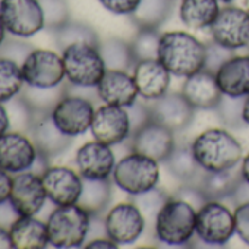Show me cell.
Listing matches in <instances>:
<instances>
[{
	"mask_svg": "<svg viewBox=\"0 0 249 249\" xmlns=\"http://www.w3.org/2000/svg\"><path fill=\"white\" fill-rule=\"evenodd\" d=\"M0 18L6 33L19 38L44 30V14L38 0H0Z\"/></svg>",
	"mask_w": 249,
	"mask_h": 249,
	"instance_id": "7",
	"label": "cell"
},
{
	"mask_svg": "<svg viewBox=\"0 0 249 249\" xmlns=\"http://www.w3.org/2000/svg\"><path fill=\"white\" fill-rule=\"evenodd\" d=\"M160 34L157 30H140L134 40L129 43L135 63L159 57Z\"/></svg>",
	"mask_w": 249,
	"mask_h": 249,
	"instance_id": "34",
	"label": "cell"
},
{
	"mask_svg": "<svg viewBox=\"0 0 249 249\" xmlns=\"http://www.w3.org/2000/svg\"><path fill=\"white\" fill-rule=\"evenodd\" d=\"M44 14V30L56 31L71 21L69 5L66 0H38Z\"/></svg>",
	"mask_w": 249,
	"mask_h": 249,
	"instance_id": "35",
	"label": "cell"
},
{
	"mask_svg": "<svg viewBox=\"0 0 249 249\" xmlns=\"http://www.w3.org/2000/svg\"><path fill=\"white\" fill-rule=\"evenodd\" d=\"M167 199H169L167 194L159 188H154V189L147 191L144 194L131 196V201L141 210L142 215L145 217V221L147 220L156 221L159 211L161 210V207L166 204Z\"/></svg>",
	"mask_w": 249,
	"mask_h": 249,
	"instance_id": "36",
	"label": "cell"
},
{
	"mask_svg": "<svg viewBox=\"0 0 249 249\" xmlns=\"http://www.w3.org/2000/svg\"><path fill=\"white\" fill-rule=\"evenodd\" d=\"M218 3V0H182L180 19L191 30L210 28L220 12Z\"/></svg>",
	"mask_w": 249,
	"mask_h": 249,
	"instance_id": "27",
	"label": "cell"
},
{
	"mask_svg": "<svg viewBox=\"0 0 249 249\" xmlns=\"http://www.w3.org/2000/svg\"><path fill=\"white\" fill-rule=\"evenodd\" d=\"M231 198H233L236 205L243 204V202H249V183L246 180H243V178H242L240 183L237 185L236 191L233 192Z\"/></svg>",
	"mask_w": 249,
	"mask_h": 249,
	"instance_id": "45",
	"label": "cell"
},
{
	"mask_svg": "<svg viewBox=\"0 0 249 249\" xmlns=\"http://www.w3.org/2000/svg\"><path fill=\"white\" fill-rule=\"evenodd\" d=\"M218 2H221V3H231V2H234V0H218Z\"/></svg>",
	"mask_w": 249,
	"mask_h": 249,
	"instance_id": "53",
	"label": "cell"
},
{
	"mask_svg": "<svg viewBox=\"0 0 249 249\" xmlns=\"http://www.w3.org/2000/svg\"><path fill=\"white\" fill-rule=\"evenodd\" d=\"M233 50L223 47L221 44L215 43L214 40L210 44H205V65L204 69L215 73L218 71V68L227 62L230 57H233Z\"/></svg>",
	"mask_w": 249,
	"mask_h": 249,
	"instance_id": "38",
	"label": "cell"
},
{
	"mask_svg": "<svg viewBox=\"0 0 249 249\" xmlns=\"http://www.w3.org/2000/svg\"><path fill=\"white\" fill-rule=\"evenodd\" d=\"M15 249H44L50 245L47 224L36 215H21L9 227Z\"/></svg>",
	"mask_w": 249,
	"mask_h": 249,
	"instance_id": "25",
	"label": "cell"
},
{
	"mask_svg": "<svg viewBox=\"0 0 249 249\" xmlns=\"http://www.w3.org/2000/svg\"><path fill=\"white\" fill-rule=\"evenodd\" d=\"M182 94L194 108L211 110L215 108L223 98V92L217 84L215 73L202 69L186 78Z\"/></svg>",
	"mask_w": 249,
	"mask_h": 249,
	"instance_id": "22",
	"label": "cell"
},
{
	"mask_svg": "<svg viewBox=\"0 0 249 249\" xmlns=\"http://www.w3.org/2000/svg\"><path fill=\"white\" fill-rule=\"evenodd\" d=\"M11 117H9V111L8 108L0 103V137L3 134H6L11 129Z\"/></svg>",
	"mask_w": 249,
	"mask_h": 249,
	"instance_id": "47",
	"label": "cell"
},
{
	"mask_svg": "<svg viewBox=\"0 0 249 249\" xmlns=\"http://www.w3.org/2000/svg\"><path fill=\"white\" fill-rule=\"evenodd\" d=\"M54 38L60 50H65L68 46L75 43H89L94 46L100 44L98 36L94 31V28H91L84 22H75V21H69L63 27L56 30Z\"/></svg>",
	"mask_w": 249,
	"mask_h": 249,
	"instance_id": "33",
	"label": "cell"
},
{
	"mask_svg": "<svg viewBox=\"0 0 249 249\" xmlns=\"http://www.w3.org/2000/svg\"><path fill=\"white\" fill-rule=\"evenodd\" d=\"M240 173L243 180H246L249 183V153L243 157L242 160V166H240Z\"/></svg>",
	"mask_w": 249,
	"mask_h": 249,
	"instance_id": "49",
	"label": "cell"
},
{
	"mask_svg": "<svg viewBox=\"0 0 249 249\" xmlns=\"http://www.w3.org/2000/svg\"><path fill=\"white\" fill-rule=\"evenodd\" d=\"M5 38H6V28H5V25L2 22V18H0V47L3 46Z\"/></svg>",
	"mask_w": 249,
	"mask_h": 249,
	"instance_id": "51",
	"label": "cell"
},
{
	"mask_svg": "<svg viewBox=\"0 0 249 249\" xmlns=\"http://www.w3.org/2000/svg\"><path fill=\"white\" fill-rule=\"evenodd\" d=\"M242 117L245 124L249 126V94L243 98V108H242Z\"/></svg>",
	"mask_w": 249,
	"mask_h": 249,
	"instance_id": "50",
	"label": "cell"
},
{
	"mask_svg": "<svg viewBox=\"0 0 249 249\" xmlns=\"http://www.w3.org/2000/svg\"><path fill=\"white\" fill-rule=\"evenodd\" d=\"M18 217H21V215L17 213V210L14 208V205L11 204L9 199L0 204V226L9 229Z\"/></svg>",
	"mask_w": 249,
	"mask_h": 249,
	"instance_id": "43",
	"label": "cell"
},
{
	"mask_svg": "<svg viewBox=\"0 0 249 249\" xmlns=\"http://www.w3.org/2000/svg\"><path fill=\"white\" fill-rule=\"evenodd\" d=\"M236 233L234 214L218 201H207L196 211V231L201 242L223 246Z\"/></svg>",
	"mask_w": 249,
	"mask_h": 249,
	"instance_id": "8",
	"label": "cell"
},
{
	"mask_svg": "<svg viewBox=\"0 0 249 249\" xmlns=\"http://www.w3.org/2000/svg\"><path fill=\"white\" fill-rule=\"evenodd\" d=\"M34 49L30 47V44L27 43H22V41H5L3 46L0 47V56H3V57H8V59H12L18 63L17 57H25L33 52Z\"/></svg>",
	"mask_w": 249,
	"mask_h": 249,
	"instance_id": "42",
	"label": "cell"
},
{
	"mask_svg": "<svg viewBox=\"0 0 249 249\" xmlns=\"http://www.w3.org/2000/svg\"><path fill=\"white\" fill-rule=\"evenodd\" d=\"M38 151L31 138L19 132H6L0 137V169L11 175L31 170Z\"/></svg>",
	"mask_w": 249,
	"mask_h": 249,
	"instance_id": "14",
	"label": "cell"
},
{
	"mask_svg": "<svg viewBox=\"0 0 249 249\" xmlns=\"http://www.w3.org/2000/svg\"><path fill=\"white\" fill-rule=\"evenodd\" d=\"M163 66L178 78H188L204 69L205 44L185 31L161 34L159 57Z\"/></svg>",
	"mask_w": 249,
	"mask_h": 249,
	"instance_id": "1",
	"label": "cell"
},
{
	"mask_svg": "<svg viewBox=\"0 0 249 249\" xmlns=\"http://www.w3.org/2000/svg\"><path fill=\"white\" fill-rule=\"evenodd\" d=\"M82 192L78 205L87 210L91 215L101 214L111 198V185L108 179H84Z\"/></svg>",
	"mask_w": 249,
	"mask_h": 249,
	"instance_id": "30",
	"label": "cell"
},
{
	"mask_svg": "<svg viewBox=\"0 0 249 249\" xmlns=\"http://www.w3.org/2000/svg\"><path fill=\"white\" fill-rule=\"evenodd\" d=\"M236 167L221 172H202L196 186L207 201H218L233 195L242 180V173Z\"/></svg>",
	"mask_w": 249,
	"mask_h": 249,
	"instance_id": "26",
	"label": "cell"
},
{
	"mask_svg": "<svg viewBox=\"0 0 249 249\" xmlns=\"http://www.w3.org/2000/svg\"><path fill=\"white\" fill-rule=\"evenodd\" d=\"M134 79L144 100H156L164 95L170 85V72L159 59L138 62L134 68Z\"/></svg>",
	"mask_w": 249,
	"mask_h": 249,
	"instance_id": "23",
	"label": "cell"
},
{
	"mask_svg": "<svg viewBox=\"0 0 249 249\" xmlns=\"http://www.w3.org/2000/svg\"><path fill=\"white\" fill-rule=\"evenodd\" d=\"M101 6L114 15H132L141 0H98Z\"/></svg>",
	"mask_w": 249,
	"mask_h": 249,
	"instance_id": "41",
	"label": "cell"
},
{
	"mask_svg": "<svg viewBox=\"0 0 249 249\" xmlns=\"http://www.w3.org/2000/svg\"><path fill=\"white\" fill-rule=\"evenodd\" d=\"M21 71L25 84L34 88H54L66 78L62 56L43 49H34L21 63Z\"/></svg>",
	"mask_w": 249,
	"mask_h": 249,
	"instance_id": "9",
	"label": "cell"
},
{
	"mask_svg": "<svg viewBox=\"0 0 249 249\" xmlns=\"http://www.w3.org/2000/svg\"><path fill=\"white\" fill-rule=\"evenodd\" d=\"M28 132L38 154L46 160L66 151L73 140L56 126L52 119V111H33V120Z\"/></svg>",
	"mask_w": 249,
	"mask_h": 249,
	"instance_id": "16",
	"label": "cell"
},
{
	"mask_svg": "<svg viewBox=\"0 0 249 249\" xmlns=\"http://www.w3.org/2000/svg\"><path fill=\"white\" fill-rule=\"evenodd\" d=\"M47 199L49 198L40 175L27 170L12 178L9 201L19 215L30 217L38 214Z\"/></svg>",
	"mask_w": 249,
	"mask_h": 249,
	"instance_id": "15",
	"label": "cell"
},
{
	"mask_svg": "<svg viewBox=\"0 0 249 249\" xmlns=\"http://www.w3.org/2000/svg\"><path fill=\"white\" fill-rule=\"evenodd\" d=\"M243 5H245V9L249 12V0H243Z\"/></svg>",
	"mask_w": 249,
	"mask_h": 249,
	"instance_id": "52",
	"label": "cell"
},
{
	"mask_svg": "<svg viewBox=\"0 0 249 249\" xmlns=\"http://www.w3.org/2000/svg\"><path fill=\"white\" fill-rule=\"evenodd\" d=\"M111 176L120 191L134 196L157 188L160 167L159 161L132 151L116 163Z\"/></svg>",
	"mask_w": 249,
	"mask_h": 249,
	"instance_id": "6",
	"label": "cell"
},
{
	"mask_svg": "<svg viewBox=\"0 0 249 249\" xmlns=\"http://www.w3.org/2000/svg\"><path fill=\"white\" fill-rule=\"evenodd\" d=\"M192 153L205 172L233 169L242 160L240 142L226 129L213 128L201 132L191 144Z\"/></svg>",
	"mask_w": 249,
	"mask_h": 249,
	"instance_id": "2",
	"label": "cell"
},
{
	"mask_svg": "<svg viewBox=\"0 0 249 249\" xmlns=\"http://www.w3.org/2000/svg\"><path fill=\"white\" fill-rule=\"evenodd\" d=\"M95 141L117 145L131 138V120L126 107L104 104L94 113L89 128Z\"/></svg>",
	"mask_w": 249,
	"mask_h": 249,
	"instance_id": "13",
	"label": "cell"
},
{
	"mask_svg": "<svg viewBox=\"0 0 249 249\" xmlns=\"http://www.w3.org/2000/svg\"><path fill=\"white\" fill-rule=\"evenodd\" d=\"M234 214V229L236 234L240 237L243 243L249 246V202H243L236 205Z\"/></svg>",
	"mask_w": 249,
	"mask_h": 249,
	"instance_id": "40",
	"label": "cell"
},
{
	"mask_svg": "<svg viewBox=\"0 0 249 249\" xmlns=\"http://www.w3.org/2000/svg\"><path fill=\"white\" fill-rule=\"evenodd\" d=\"M119 245L116 242H113L110 237L104 236V237H95V239H91L85 248L87 249H92V248H104V249H116Z\"/></svg>",
	"mask_w": 249,
	"mask_h": 249,
	"instance_id": "46",
	"label": "cell"
},
{
	"mask_svg": "<svg viewBox=\"0 0 249 249\" xmlns=\"http://www.w3.org/2000/svg\"><path fill=\"white\" fill-rule=\"evenodd\" d=\"M194 107L182 92H166L150 104L151 119L164 124L173 132L182 131L194 117Z\"/></svg>",
	"mask_w": 249,
	"mask_h": 249,
	"instance_id": "19",
	"label": "cell"
},
{
	"mask_svg": "<svg viewBox=\"0 0 249 249\" xmlns=\"http://www.w3.org/2000/svg\"><path fill=\"white\" fill-rule=\"evenodd\" d=\"M95 108L87 97L63 95L52 110V119L56 126L68 137L75 138L85 134L92 123Z\"/></svg>",
	"mask_w": 249,
	"mask_h": 249,
	"instance_id": "10",
	"label": "cell"
},
{
	"mask_svg": "<svg viewBox=\"0 0 249 249\" xmlns=\"http://www.w3.org/2000/svg\"><path fill=\"white\" fill-rule=\"evenodd\" d=\"M65 75L69 84L76 88H95L107 68L98 46L75 43L62 50Z\"/></svg>",
	"mask_w": 249,
	"mask_h": 249,
	"instance_id": "5",
	"label": "cell"
},
{
	"mask_svg": "<svg viewBox=\"0 0 249 249\" xmlns=\"http://www.w3.org/2000/svg\"><path fill=\"white\" fill-rule=\"evenodd\" d=\"M164 163L169 172L183 183L198 182L199 176L202 175L201 172H204V169H201V166L198 164L192 153V148L185 145H179V147L175 145L173 151L170 153V156L166 159Z\"/></svg>",
	"mask_w": 249,
	"mask_h": 249,
	"instance_id": "29",
	"label": "cell"
},
{
	"mask_svg": "<svg viewBox=\"0 0 249 249\" xmlns=\"http://www.w3.org/2000/svg\"><path fill=\"white\" fill-rule=\"evenodd\" d=\"M172 9L173 0H141L131 18L140 30H157L167 21Z\"/></svg>",
	"mask_w": 249,
	"mask_h": 249,
	"instance_id": "28",
	"label": "cell"
},
{
	"mask_svg": "<svg viewBox=\"0 0 249 249\" xmlns=\"http://www.w3.org/2000/svg\"><path fill=\"white\" fill-rule=\"evenodd\" d=\"M243 98L223 95V98L220 100V103L215 107V110L218 111V116H220V119L223 120V123L226 124V126H229V128H239L240 124L245 123L243 117H242Z\"/></svg>",
	"mask_w": 249,
	"mask_h": 249,
	"instance_id": "37",
	"label": "cell"
},
{
	"mask_svg": "<svg viewBox=\"0 0 249 249\" xmlns=\"http://www.w3.org/2000/svg\"><path fill=\"white\" fill-rule=\"evenodd\" d=\"M47 198L56 205L78 204L82 192V176L65 166H49L41 173Z\"/></svg>",
	"mask_w": 249,
	"mask_h": 249,
	"instance_id": "17",
	"label": "cell"
},
{
	"mask_svg": "<svg viewBox=\"0 0 249 249\" xmlns=\"http://www.w3.org/2000/svg\"><path fill=\"white\" fill-rule=\"evenodd\" d=\"M145 224V217L132 201L111 207L104 217L106 234L117 245L137 242L142 236Z\"/></svg>",
	"mask_w": 249,
	"mask_h": 249,
	"instance_id": "11",
	"label": "cell"
},
{
	"mask_svg": "<svg viewBox=\"0 0 249 249\" xmlns=\"http://www.w3.org/2000/svg\"><path fill=\"white\" fill-rule=\"evenodd\" d=\"M126 110H128L129 120H131V137H132L138 129H141L145 123L151 120L150 106H145L137 100L132 106L126 107Z\"/></svg>",
	"mask_w": 249,
	"mask_h": 249,
	"instance_id": "39",
	"label": "cell"
},
{
	"mask_svg": "<svg viewBox=\"0 0 249 249\" xmlns=\"http://www.w3.org/2000/svg\"><path fill=\"white\" fill-rule=\"evenodd\" d=\"M25 81L19 63L0 56V103H9L22 92Z\"/></svg>",
	"mask_w": 249,
	"mask_h": 249,
	"instance_id": "32",
	"label": "cell"
},
{
	"mask_svg": "<svg viewBox=\"0 0 249 249\" xmlns=\"http://www.w3.org/2000/svg\"><path fill=\"white\" fill-rule=\"evenodd\" d=\"M91 217L78 204L54 208L46 223L50 245L59 249L81 248L89 234Z\"/></svg>",
	"mask_w": 249,
	"mask_h": 249,
	"instance_id": "4",
	"label": "cell"
},
{
	"mask_svg": "<svg viewBox=\"0 0 249 249\" xmlns=\"http://www.w3.org/2000/svg\"><path fill=\"white\" fill-rule=\"evenodd\" d=\"M210 33L215 43L233 52L249 47V12L236 6L220 9Z\"/></svg>",
	"mask_w": 249,
	"mask_h": 249,
	"instance_id": "12",
	"label": "cell"
},
{
	"mask_svg": "<svg viewBox=\"0 0 249 249\" xmlns=\"http://www.w3.org/2000/svg\"><path fill=\"white\" fill-rule=\"evenodd\" d=\"M196 211L182 198H169L156 217V237L170 246L186 245L196 231Z\"/></svg>",
	"mask_w": 249,
	"mask_h": 249,
	"instance_id": "3",
	"label": "cell"
},
{
	"mask_svg": "<svg viewBox=\"0 0 249 249\" xmlns=\"http://www.w3.org/2000/svg\"><path fill=\"white\" fill-rule=\"evenodd\" d=\"M75 161L84 179H108L116 166L114 153L110 145L95 140L78 148Z\"/></svg>",
	"mask_w": 249,
	"mask_h": 249,
	"instance_id": "20",
	"label": "cell"
},
{
	"mask_svg": "<svg viewBox=\"0 0 249 249\" xmlns=\"http://www.w3.org/2000/svg\"><path fill=\"white\" fill-rule=\"evenodd\" d=\"M215 79L223 95L246 97L249 94V54L230 57L218 68Z\"/></svg>",
	"mask_w": 249,
	"mask_h": 249,
	"instance_id": "24",
	"label": "cell"
},
{
	"mask_svg": "<svg viewBox=\"0 0 249 249\" xmlns=\"http://www.w3.org/2000/svg\"><path fill=\"white\" fill-rule=\"evenodd\" d=\"M98 50L107 69L128 72L137 65L131 50V44L120 38H110L104 43H100Z\"/></svg>",
	"mask_w": 249,
	"mask_h": 249,
	"instance_id": "31",
	"label": "cell"
},
{
	"mask_svg": "<svg viewBox=\"0 0 249 249\" xmlns=\"http://www.w3.org/2000/svg\"><path fill=\"white\" fill-rule=\"evenodd\" d=\"M12 191V178L11 173L0 169V204L9 199Z\"/></svg>",
	"mask_w": 249,
	"mask_h": 249,
	"instance_id": "44",
	"label": "cell"
},
{
	"mask_svg": "<svg viewBox=\"0 0 249 249\" xmlns=\"http://www.w3.org/2000/svg\"><path fill=\"white\" fill-rule=\"evenodd\" d=\"M95 88L98 98L104 104L119 107L132 106L140 95L134 75L128 73L126 71L107 69Z\"/></svg>",
	"mask_w": 249,
	"mask_h": 249,
	"instance_id": "21",
	"label": "cell"
},
{
	"mask_svg": "<svg viewBox=\"0 0 249 249\" xmlns=\"http://www.w3.org/2000/svg\"><path fill=\"white\" fill-rule=\"evenodd\" d=\"M175 145L173 131L153 119L131 137L132 151L144 154L159 163L166 161Z\"/></svg>",
	"mask_w": 249,
	"mask_h": 249,
	"instance_id": "18",
	"label": "cell"
},
{
	"mask_svg": "<svg viewBox=\"0 0 249 249\" xmlns=\"http://www.w3.org/2000/svg\"><path fill=\"white\" fill-rule=\"evenodd\" d=\"M0 249H15L9 229L0 226Z\"/></svg>",
	"mask_w": 249,
	"mask_h": 249,
	"instance_id": "48",
	"label": "cell"
}]
</instances>
